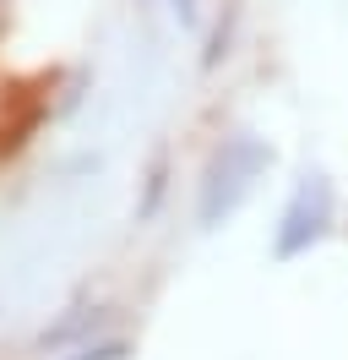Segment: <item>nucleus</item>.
Returning a JSON list of instances; mask_svg holds the SVG:
<instances>
[{"instance_id":"obj_4","label":"nucleus","mask_w":348,"mask_h":360,"mask_svg":"<svg viewBox=\"0 0 348 360\" xmlns=\"http://www.w3.org/2000/svg\"><path fill=\"white\" fill-rule=\"evenodd\" d=\"M130 344L126 338H98V344H82L76 355H60V360H126Z\"/></svg>"},{"instance_id":"obj_5","label":"nucleus","mask_w":348,"mask_h":360,"mask_svg":"<svg viewBox=\"0 0 348 360\" xmlns=\"http://www.w3.org/2000/svg\"><path fill=\"white\" fill-rule=\"evenodd\" d=\"M169 11H174L185 27H196V0H169Z\"/></svg>"},{"instance_id":"obj_3","label":"nucleus","mask_w":348,"mask_h":360,"mask_svg":"<svg viewBox=\"0 0 348 360\" xmlns=\"http://www.w3.org/2000/svg\"><path fill=\"white\" fill-rule=\"evenodd\" d=\"M98 322H104V306H76V311H71V316H60L55 328H44V333H39V344H44V349H60V344H71V338L93 333Z\"/></svg>"},{"instance_id":"obj_2","label":"nucleus","mask_w":348,"mask_h":360,"mask_svg":"<svg viewBox=\"0 0 348 360\" xmlns=\"http://www.w3.org/2000/svg\"><path fill=\"white\" fill-rule=\"evenodd\" d=\"M332 219H337V186L326 180V169H304L288 191V202L278 213V229H272V257L278 262H300L332 235Z\"/></svg>"},{"instance_id":"obj_1","label":"nucleus","mask_w":348,"mask_h":360,"mask_svg":"<svg viewBox=\"0 0 348 360\" xmlns=\"http://www.w3.org/2000/svg\"><path fill=\"white\" fill-rule=\"evenodd\" d=\"M272 169V148L261 142L256 131H234L223 136L201 169V186H196V224L201 229H223L239 207L250 202L256 180Z\"/></svg>"}]
</instances>
